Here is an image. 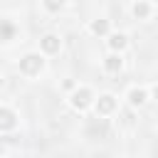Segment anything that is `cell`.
<instances>
[{
    "mask_svg": "<svg viewBox=\"0 0 158 158\" xmlns=\"http://www.w3.org/2000/svg\"><path fill=\"white\" fill-rule=\"evenodd\" d=\"M128 12H131V17L136 22H151L153 15H156V5L148 2V0H133L131 7H128Z\"/></svg>",
    "mask_w": 158,
    "mask_h": 158,
    "instance_id": "10",
    "label": "cell"
},
{
    "mask_svg": "<svg viewBox=\"0 0 158 158\" xmlns=\"http://www.w3.org/2000/svg\"><path fill=\"white\" fill-rule=\"evenodd\" d=\"M67 5H69V0H40L42 12H44V15H49V17L62 15V12L67 10Z\"/></svg>",
    "mask_w": 158,
    "mask_h": 158,
    "instance_id": "12",
    "label": "cell"
},
{
    "mask_svg": "<svg viewBox=\"0 0 158 158\" xmlns=\"http://www.w3.org/2000/svg\"><path fill=\"white\" fill-rule=\"evenodd\" d=\"M148 89H151V101H156V104H158V81L148 84Z\"/></svg>",
    "mask_w": 158,
    "mask_h": 158,
    "instance_id": "14",
    "label": "cell"
},
{
    "mask_svg": "<svg viewBox=\"0 0 158 158\" xmlns=\"http://www.w3.org/2000/svg\"><path fill=\"white\" fill-rule=\"evenodd\" d=\"M126 158H133V156H126Z\"/></svg>",
    "mask_w": 158,
    "mask_h": 158,
    "instance_id": "16",
    "label": "cell"
},
{
    "mask_svg": "<svg viewBox=\"0 0 158 158\" xmlns=\"http://www.w3.org/2000/svg\"><path fill=\"white\" fill-rule=\"evenodd\" d=\"M77 84H79V81H77L74 77H62V79H59V84H57V89L67 96L69 91H74V89H77Z\"/></svg>",
    "mask_w": 158,
    "mask_h": 158,
    "instance_id": "13",
    "label": "cell"
},
{
    "mask_svg": "<svg viewBox=\"0 0 158 158\" xmlns=\"http://www.w3.org/2000/svg\"><path fill=\"white\" fill-rule=\"evenodd\" d=\"M37 49L47 57H57L64 49V37L59 32H42L40 40H37Z\"/></svg>",
    "mask_w": 158,
    "mask_h": 158,
    "instance_id": "6",
    "label": "cell"
},
{
    "mask_svg": "<svg viewBox=\"0 0 158 158\" xmlns=\"http://www.w3.org/2000/svg\"><path fill=\"white\" fill-rule=\"evenodd\" d=\"M104 44H106V52L126 54V52H128V47H131V35H128V32H123V30H114V32L104 40Z\"/></svg>",
    "mask_w": 158,
    "mask_h": 158,
    "instance_id": "7",
    "label": "cell"
},
{
    "mask_svg": "<svg viewBox=\"0 0 158 158\" xmlns=\"http://www.w3.org/2000/svg\"><path fill=\"white\" fill-rule=\"evenodd\" d=\"M121 101L123 99H118V94H114V91H99L91 114L96 118H111V116H116L121 111Z\"/></svg>",
    "mask_w": 158,
    "mask_h": 158,
    "instance_id": "3",
    "label": "cell"
},
{
    "mask_svg": "<svg viewBox=\"0 0 158 158\" xmlns=\"http://www.w3.org/2000/svg\"><path fill=\"white\" fill-rule=\"evenodd\" d=\"M22 123V116H20V109L12 104V101H2L0 104V133L2 138H7L10 133H15Z\"/></svg>",
    "mask_w": 158,
    "mask_h": 158,
    "instance_id": "4",
    "label": "cell"
},
{
    "mask_svg": "<svg viewBox=\"0 0 158 158\" xmlns=\"http://www.w3.org/2000/svg\"><path fill=\"white\" fill-rule=\"evenodd\" d=\"M123 69H126L123 54H118V52H106V54L101 57V72H104V74L116 77V74H121Z\"/></svg>",
    "mask_w": 158,
    "mask_h": 158,
    "instance_id": "9",
    "label": "cell"
},
{
    "mask_svg": "<svg viewBox=\"0 0 158 158\" xmlns=\"http://www.w3.org/2000/svg\"><path fill=\"white\" fill-rule=\"evenodd\" d=\"M0 32H2V44L7 47V44H12L17 37H20V27L10 20V17H5L2 20V25H0Z\"/></svg>",
    "mask_w": 158,
    "mask_h": 158,
    "instance_id": "11",
    "label": "cell"
},
{
    "mask_svg": "<svg viewBox=\"0 0 158 158\" xmlns=\"http://www.w3.org/2000/svg\"><path fill=\"white\" fill-rule=\"evenodd\" d=\"M148 2H153V5H158V0H148Z\"/></svg>",
    "mask_w": 158,
    "mask_h": 158,
    "instance_id": "15",
    "label": "cell"
},
{
    "mask_svg": "<svg viewBox=\"0 0 158 158\" xmlns=\"http://www.w3.org/2000/svg\"><path fill=\"white\" fill-rule=\"evenodd\" d=\"M47 54H42L40 49H27V52H22L20 57H17V62H15V69H17V74L22 77V79H27V81H37L40 77H44V72H47Z\"/></svg>",
    "mask_w": 158,
    "mask_h": 158,
    "instance_id": "1",
    "label": "cell"
},
{
    "mask_svg": "<svg viewBox=\"0 0 158 158\" xmlns=\"http://www.w3.org/2000/svg\"><path fill=\"white\" fill-rule=\"evenodd\" d=\"M121 99H123V104L128 109L138 111V109H143L151 101V89H148V84H128Z\"/></svg>",
    "mask_w": 158,
    "mask_h": 158,
    "instance_id": "5",
    "label": "cell"
},
{
    "mask_svg": "<svg viewBox=\"0 0 158 158\" xmlns=\"http://www.w3.org/2000/svg\"><path fill=\"white\" fill-rule=\"evenodd\" d=\"M96 89L91 86V84H77V89L74 91H69L67 96H64V101H67V106L74 111V114H79V116H84V114H89L91 109H94V101H96Z\"/></svg>",
    "mask_w": 158,
    "mask_h": 158,
    "instance_id": "2",
    "label": "cell"
},
{
    "mask_svg": "<svg viewBox=\"0 0 158 158\" xmlns=\"http://www.w3.org/2000/svg\"><path fill=\"white\" fill-rule=\"evenodd\" d=\"M86 32H89L91 37H96V40H106V37L114 32V25H111V20H109L106 15H99V17H91V20L86 22Z\"/></svg>",
    "mask_w": 158,
    "mask_h": 158,
    "instance_id": "8",
    "label": "cell"
}]
</instances>
